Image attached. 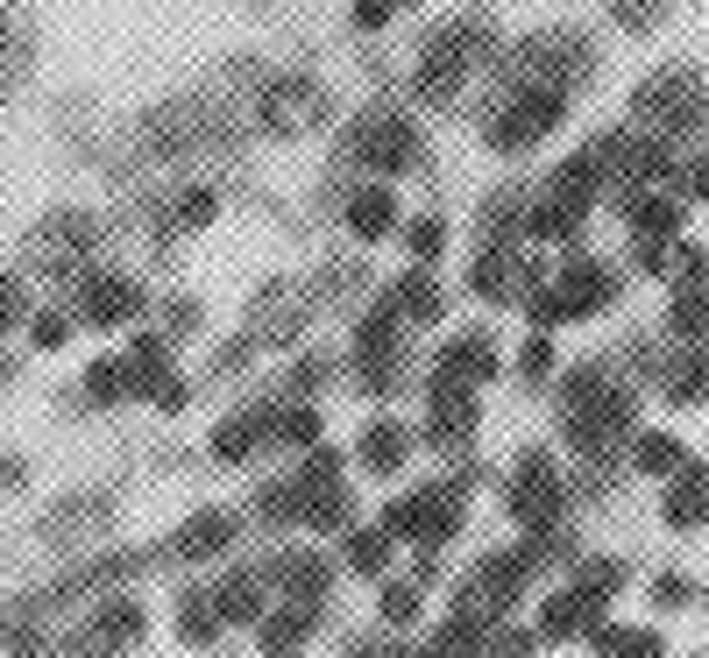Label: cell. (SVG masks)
Returning <instances> with one entry per match:
<instances>
[{
    "label": "cell",
    "mask_w": 709,
    "mask_h": 658,
    "mask_svg": "<svg viewBox=\"0 0 709 658\" xmlns=\"http://www.w3.org/2000/svg\"><path fill=\"white\" fill-rule=\"evenodd\" d=\"M469 57H475V22L440 29L433 50L418 57V92H426V100H454V86L469 79Z\"/></svg>",
    "instance_id": "6da1fadb"
},
{
    "label": "cell",
    "mask_w": 709,
    "mask_h": 658,
    "mask_svg": "<svg viewBox=\"0 0 709 658\" xmlns=\"http://www.w3.org/2000/svg\"><path fill=\"white\" fill-rule=\"evenodd\" d=\"M553 121H561V92H525L519 107H504V121L490 128L496 149H532L540 134H553Z\"/></svg>",
    "instance_id": "7a4b0ae2"
},
{
    "label": "cell",
    "mask_w": 709,
    "mask_h": 658,
    "mask_svg": "<svg viewBox=\"0 0 709 658\" xmlns=\"http://www.w3.org/2000/svg\"><path fill=\"white\" fill-rule=\"evenodd\" d=\"M327 113V100H319L313 86H298V79H277L270 92H263V121H270V134H305Z\"/></svg>",
    "instance_id": "3957f363"
},
{
    "label": "cell",
    "mask_w": 709,
    "mask_h": 658,
    "mask_svg": "<svg viewBox=\"0 0 709 658\" xmlns=\"http://www.w3.org/2000/svg\"><path fill=\"white\" fill-rule=\"evenodd\" d=\"M355 157L376 163V170H405L418 157V134L405 121H391V113H376V121H362V134H355Z\"/></svg>",
    "instance_id": "277c9868"
},
{
    "label": "cell",
    "mask_w": 709,
    "mask_h": 658,
    "mask_svg": "<svg viewBox=\"0 0 709 658\" xmlns=\"http://www.w3.org/2000/svg\"><path fill=\"white\" fill-rule=\"evenodd\" d=\"M639 113H646L660 134L696 128V79H688V71H674L667 86H646V92H639Z\"/></svg>",
    "instance_id": "5b68a950"
},
{
    "label": "cell",
    "mask_w": 709,
    "mask_h": 658,
    "mask_svg": "<svg viewBox=\"0 0 709 658\" xmlns=\"http://www.w3.org/2000/svg\"><path fill=\"white\" fill-rule=\"evenodd\" d=\"M610 298H618V277H610V269H589V262L568 269V290H561L568 312H603Z\"/></svg>",
    "instance_id": "8992f818"
},
{
    "label": "cell",
    "mask_w": 709,
    "mask_h": 658,
    "mask_svg": "<svg viewBox=\"0 0 709 658\" xmlns=\"http://www.w3.org/2000/svg\"><path fill=\"white\" fill-rule=\"evenodd\" d=\"M128 312H142L136 283H100V290H92V305H86L92 326H114V319H128Z\"/></svg>",
    "instance_id": "52a82bcc"
},
{
    "label": "cell",
    "mask_w": 709,
    "mask_h": 658,
    "mask_svg": "<svg viewBox=\"0 0 709 658\" xmlns=\"http://www.w3.org/2000/svg\"><path fill=\"white\" fill-rule=\"evenodd\" d=\"M553 502H561V489H553V475L532 460L525 481H519V517H553Z\"/></svg>",
    "instance_id": "ba28073f"
},
{
    "label": "cell",
    "mask_w": 709,
    "mask_h": 658,
    "mask_svg": "<svg viewBox=\"0 0 709 658\" xmlns=\"http://www.w3.org/2000/svg\"><path fill=\"white\" fill-rule=\"evenodd\" d=\"M348 227H355V235H383V227H391V191H383V185L355 191V206H348Z\"/></svg>",
    "instance_id": "9c48e42d"
},
{
    "label": "cell",
    "mask_w": 709,
    "mask_h": 658,
    "mask_svg": "<svg viewBox=\"0 0 709 658\" xmlns=\"http://www.w3.org/2000/svg\"><path fill=\"white\" fill-rule=\"evenodd\" d=\"M362 460H370L376 475H391L397 460H405V432H391V425H376V432L362 439Z\"/></svg>",
    "instance_id": "30bf717a"
},
{
    "label": "cell",
    "mask_w": 709,
    "mask_h": 658,
    "mask_svg": "<svg viewBox=\"0 0 709 658\" xmlns=\"http://www.w3.org/2000/svg\"><path fill=\"white\" fill-rule=\"evenodd\" d=\"M256 609H263V588H248V580H227V588H220V616H227V624H248Z\"/></svg>",
    "instance_id": "8fae6325"
},
{
    "label": "cell",
    "mask_w": 709,
    "mask_h": 658,
    "mask_svg": "<svg viewBox=\"0 0 709 658\" xmlns=\"http://www.w3.org/2000/svg\"><path fill=\"white\" fill-rule=\"evenodd\" d=\"M248 447H256V418H235V425H220V432H214V453L220 460H242Z\"/></svg>",
    "instance_id": "7c38bea8"
},
{
    "label": "cell",
    "mask_w": 709,
    "mask_h": 658,
    "mask_svg": "<svg viewBox=\"0 0 709 658\" xmlns=\"http://www.w3.org/2000/svg\"><path fill=\"white\" fill-rule=\"evenodd\" d=\"M667 517H674L681 531H688V525H696V517H702V475H696V468H688V481L674 489V510H667Z\"/></svg>",
    "instance_id": "4fadbf2b"
},
{
    "label": "cell",
    "mask_w": 709,
    "mask_h": 658,
    "mask_svg": "<svg viewBox=\"0 0 709 658\" xmlns=\"http://www.w3.org/2000/svg\"><path fill=\"white\" fill-rule=\"evenodd\" d=\"M674 460H681L674 439H639V468L646 475H674Z\"/></svg>",
    "instance_id": "5bb4252c"
},
{
    "label": "cell",
    "mask_w": 709,
    "mask_h": 658,
    "mask_svg": "<svg viewBox=\"0 0 709 658\" xmlns=\"http://www.w3.org/2000/svg\"><path fill=\"white\" fill-rule=\"evenodd\" d=\"M397 298H405V312H412V319H440V290H433V283H418V277H412L405 290H397Z\"/></svg>",
    "instance_id": "9a60e30c"
},
{
    "label": "cell",
    "mask_w": 709,
    "mask_h": 658,
    "mask_svg": "<svg viewBox=\"0 0 709 658\" xmlns=\"http://www.w3.org/2000/svg\"><path fill=\"white\" fill-rule=\"evenodd\" d=\"M631 220H639V235H674V206H667V199H646Z\"/></svg>",
    "instance_id": "2e32d148"
},
{
    "label": "cell",
    "mask_w": 709,
    "mask_h": 658,
    "mask_svg": "<svg viewBox=\"0 0 709 658\" xmlns=\"http://www.w3.org/2000/svg\"><path fill=\"white\" fill-rule=\"evenodd\" d=\"M440 241H447V227H440V220H418V227H412V256H426V262H433V256H440Z\"/></svg>",
    "instance_id": "e0dca14e"
},
{
    "label": "cell",
    "mask_w": 709,
    "mask_h": 658,
    "mask_svg": "<svg viewBox=\"0 0 709 658\" xmlns=\"http://www.w3.org/2000/svg\"><path fill=\"white\" fill-rule=\"evenodd\" d=\"M412 609H418V588H391V595H383V616H391V624H405Z\"/></svg>",
    "instance_id": "ac0fdd59"
},
{
    "label": "cell",
    "mask_w": 709,
    "mask_h": 658,
    "mask_svg": "<svg viewBox=\"0 0 709 658\" xmlns=\"http://www.w3.org/2000/svg\"><path fill=\"white\" fill-rule=\"evenodd\" d=\"M355 22L362 29H383V22H391V0H355Z\"/></svg>",
    "instance_id": "d6986e66"
},
{
    "label": "cell",
    "mask_w": 709,
    "mask_h": 658,
    "mask_svg": "<svg viewBox=\"0 0 709 658\" xmlns=\"http://www.w3.org/2000/svg\"><path fill=\"white\" fill-rule=\"evenodd\" d=\"M298 637H305V616H284V624L263 637V645H277V651H284V645H298Z\"/></svg>",
    "instance_id": "ffe728a7"
},
{
    "label": "cell",
    "mask_w": 709,
    "mask_h": 658,
    "mask_svg": "<svg viewBox=\"0 0 709 658\" xmlns=\"http://www.w3.org/2000/svg\"><path fill=\"white\" fill-rule=\"evenodd\" d=\"M383 552H391V546H383V538H355V567H383Z\"/></svg>",
    "instance_id": "44dd1931"
},
{
    "label": "cell",
    "mask_w": 709,
    "mask_h": 658,
    "mask_svg": "<svg viewBox=\"0 0 709 658\" xmlns=\"http://www.w3.org/2000/svg\"><path fill=\"white\" fill-rule=\"evenodd\" d=\"M284 439H319V418L313 411H292V418H284Z\"/></svg>",
    "instance_id": "7402d4cb"
},
{
    "label": "cell",
    "mask_w": 709,
    "mask_h": 658,
    "mask_svg": "<svg viewBox=\"0 0 709 658\" xmlns=\"http://www.w3.org/2000/svg\"><path fill=\"white\" fill-rule=\"evenodd\" d=\"M199 220H214V191H191L185 199V227H199Z\"/></svg>",
    "instance_id": "603a6c76"
},
{
    "label": "cell",
    "mask_w": 709,
    "mask_h": 658,
    "mask_svg": "<svg viewBox=\"0 0 709 658\" xmlns=\"http://www.w3.org/2000/svg\"><path fill=\"white\" fill-rule=\"evenodd\" d=\"M546 361H553V347L532 340V347H525V376H546Z\"/></svg>",
    "instance_id": "cb8c5ba5"
},
{
    "label": "cell",
    "mask_w": 709,
    "mask_h": 658,
    "mask_svg": "<svg viewBox=\"0 0 709 658\" xmlns=\"http://www.w3.org/2000/svg\"><path fill=\"white\" fill-rule=\"evenodd\" d=\"M0 319H14V283H0Z\"/></svg>",
    "instance_id": "d4e9b609"
}]
</instances>
